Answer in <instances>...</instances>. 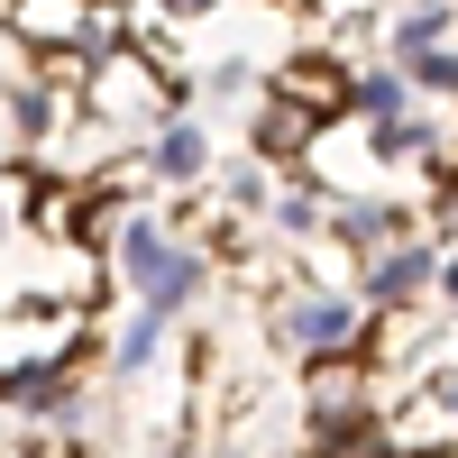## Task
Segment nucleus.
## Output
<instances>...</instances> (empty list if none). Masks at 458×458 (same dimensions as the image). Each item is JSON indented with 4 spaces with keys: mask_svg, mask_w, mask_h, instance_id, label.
Listing matches in <instances>:
<instances>
[{
    "mask_svg": "<svg viewBox=\"0 0 458 458\" xmlns=\"http://www.w3.org/2000/svg\"><path fill=\"white\" fill-rule=\"evenodd\" d=\"M449 293H458V276H449Z\"/></svg>",
    "mask_w": 458,
    "mask_h": 458,
    "instance_id": "nucleus-1",
    "label": "nucleus"
}]
</instances>
